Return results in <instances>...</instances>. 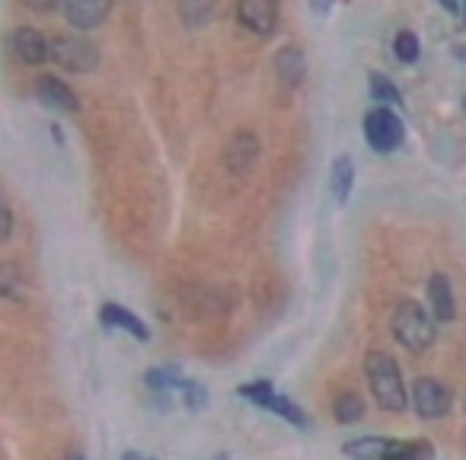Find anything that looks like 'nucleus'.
<instances>
[{"instance_id":"obj_17","label":"nucleus","mask_w":466,"mask_h":460,"mask_svg":"<svg viewBox=\"0 0 466 460\" xmlns=\"http://www.w3.org/2000/svg\"><path fill=\"white\" fill-rule=\"evenodd\" d=\"M26 298V279L14 262H0V301L20 304Z\"/></svg>"},{"instance_id":"obj_23","label":"nucleus","mask_w":466,"mask_h":460,"mask_svg":"<svg viewBox=\"0 0 466 460\" xmlns=\"http://www.w3.org/2000/svg\"><path fill=\"white\" fill-rule=\"evenodd\" d=\"M393 52H396V58H400L402 65H412V61H419V55H421L419 36H415V33H400V36H396Z\"/></svg>"},{"instance_id":"obj_3","label":"nucleus","mask_w":466,"mask_h":460,"mask_svg":"<svg viewBox=\"0 0 466 460\" xmlns=\"http://www.w3.org/2000/svg\"><path fill=\"white\" fill-rule=\"evenodd\" d=\"M237 394L243 396V400H249L253 406H259V409H266V413H272V415H281L285 422H291V425H298V428H307L310 422H307V415L300 413L298 406H294L288 396H281L279 390L272 387V381H249V383H240V390Z\"/></svg>"},{"instance_id":"obj_20","label":"nucleus","mask_w":466,"mask_h":460,"mask_svg":"<svg viewBox=\"0 0 466 460\" xmlns=\"http://www.w3.org/2000/svg\"><path fill=\"white\" fill-rule=\"evenodd\" d=\"M214 7H218V0H179V16L186 26L198 29L214 16Z\"/></svg>"},{"instance_id":"obj_8","label":"nucleus","mask_w":466,"mask_h":460,"mask_svg":"<svg viewBox=\"0 0 466 460\" xmlns=\"http://www.w3.org/2000/svg\"><path fill=\"white\" fill-rule=\"evenodd\" d=\"M224 163L233 176H240V179L249 176L256 169V163H259V138H256L253 131H237V135L230 138V144H227Z\"/></svg>"},{"instance_id":"obj_25","label":"nucleus","mask_w":466,"mask_h":460,"mask_svg":"<svg viewBox=\"0 0 466 460\" xmlns=\"http://www.w3.org/2000/svg\"><path fill=\"white\" fill-rule=\"evenodd\" d=\"M14 237V211H10L7 199L0 192V243H7Z\"/></svg>"},{"instance_id":"obj_31","label":"nucleus","mask_w":466,"mask_h":460,"mask_svg":"<svg viewBox=\"0 0 466 460\" xmlns=\"http://www.w3.org/2000/svg\"><path fill=\"white\" fill-rule=\"evenodd\" d=\"M214 460H230V457H227V454H218V457H214Z\"/></svg>"},{"instance_id":"obj_27","label":"nucleus","mask_w":466,"mask_h":460,"mask_svg":"<svg viewBox=\"0 0 466 460\" xmlns=\"http://www.w3.org/2000/svg\"><path fill=\"white\" fill-rule=\"evenodd\" d=\"M329 7H332V0H313V10H317V14H326Z\"/></svg>"},{"instance_id":"obj_32","label":"nucleus","mask_w":466,"mask_h":460,"mask_svg":"<svg viewBox=\"0 0 466 460\" xmlns=\"http://www.w3.org/2000/svg\"><path fill=\"white\" fill-rule=\"evenodd\" d=\"M463 16H466V4H463Z\"/></svg>"},{"instance_id":"obj_15","label":"nucleus","mask_w":466,"mask_h":460,"mask_svg":"<svg viewBox=\"0 0 466 460\" xmlns=\"http://www.w3.org/2000/svg\"><path fill=\"white\" fill-rule=\"evenodd\" d=\"M390 447H393V441L390 438H380V434H364V438L349 441L342 451H345V457H351V460H383L390 454Z\"/></svg>"},{"instance_id":"obj_7","label":"nucleus","mask_w":466,"mask_h":460,"mask_svg":"<svg viewBox=\"0 0 466 460\" xmlns=\"http://www.w3.org/2000/svg\"><path fill=\"white\" fill-rule=\"evenodd\" d=\"M237 20L256 36H272L279 26V0H237Z\"/></svg>"},{"instance_id":"obj_21","label":"nucleus","mask_w":466,"mask_h":460,"mask_svg":"<svg viewBox=\"0 0 466 460\" xmlns=\"http://www.w3.org/2000/svg\"><path fill=\"white\" fill-rule=\"evenodd\" d=\"M383 460H434V447L428 441H393Z\"/></svg>"},{"instance_id":"obj_9","label":"nucleus","mask_w":466,"mask_h":460,"mask_svg":"<svg viewBox=\"0 0 466 460\" xmlns=\"http://www.w3.org/2000/svg\"><path fill=\"white\" fill-rule=\"evenodd\" d=\"M61 7H65V16L71 26L96 29L109 16L112 0H61Z\"/></svg>"},{"instance_id":"obj_12","label":"nucleus","mask_w":466,"mask_h":460,"mask_svg":"<svg viewBox=\"0 0 466 460\" xmlns=\"http://www.w3.org/2000/svg\"><path fill=\"white\" fill-rule=\"evenodd\" d=\"M10 52L23 61V65H42L48 58V42L35 29H16L10 39Z\"/></svg>"},{"instance_id":"obj_19","label":"nucleus","mask_w":466,"mask_h":460,"mask_svg":"<svg viewBox=\"0 0 466 460\" xmlns=\"http://www.w3.org/2000/svg\"><path fill=\"white\" fill-rule=\"evenodd\" d=\"M332 413L342 425H355V422L364 419V400L355 394V390H342V394L332 400Z\"/></svg>"},{"instance_id":"obj_5","label":"nucleus","mask_w":466,"mask_h":460,"mask_svg":"<svg viewBox=\"0 0 466 460\" xmlns=\"http://www.w3.org/2000/svg\"><path fill=\"white\" fill-rule=\"evenodd\" d=\"M48 58L71 74H90L99 65V52L86 39H77V36H58V39H52Z\"/></svg>"},{"instance_id":"obj_22","label":"nucleus","mask_w":466,"mask_h":460,"mask_svg":"<svg viewBox=\"0 0 466 460\" xmlns=\"http://www.w3.org/2000/svg\"><path fill=\"white\" fill-rule=\"evenodd\" d=\"M370 97L377 99V103H383L390 109V106H400L402 103V97H400V90H396L393 84H390L383 74H370Z\"/></svg>"},{"instance_id":"obj_30","label":"nucleus","mask_w":466,"mask_h":460,"mask_svg":"<svg viewBox=\"0 0 466 460\" xmlns=\"http://www.w3.org/2000/svg\"><path fill=\"white\" fill-rule=\"evenodd\" d=\"M65 460H86V457H84V454H80V451H71V454H67Z\"/></svg>"},{"instance_id":"obj_26","label":"nucleus","mask_w":466,"mask_h":460,"mask_svg":"<svg viewBox=\"0 0 466 460\" xmlns=\"http://www.w3.org/2000/svg\"><path fill=\"white\" fill-rule=\"evenodd\" d=\"M58 4H61V0H26V7L35 10V14H52Z\"/></svg>"},{"instance_id":"obj_10","label":"nucleus","mask_w":466,"mask_h":460,"mask_svg":"<svg viewBox=\"0 0 466 460\" xmlns=\"http://www.w3.org/2000/svg\"><path fill=\"white\" fill-rule=\"evenodd\" d=\"M99 320H103V326H109V330H122V332H128V336H135L137 342H147L150 339V330L144 326V320L135 317V313L122 304H112V301L103 304L99 307Z\"/></svg>"},{"instance_id":"obj_2","label":"nucleus","mask_w":466,"mask_h":460,"mask_svg":"<svg viewBox=\"0 0 466 460\" xmlns=\"http://www.w3.org/2000/svg\"><path fill=\"white\" fill-rule=\"evenodd\" d=\"M393 336L406 352L421 355V352H428L434 345L438 332H434V323L425 307H419L415 301H402L393 313Z\"/></svg>"},{"instance_id":"obj_29","label":"nucleus","mask_w":466,"mask_h":460,"mask_svg":"<svg viewBox=\"0 0 466 460\" xmlns=\"http://www.w3.org/2000/svg\"><path fill=\"white\" fill-rule=\"evenodd\" d=\"M441 7H444V10H457V0H441Z\"/></svg>"},{"instance_id":"obj_16","label":"nucleus","mask_w":466,"mask_h":460,"mask_svg":"<svg viewBox=\"0 0 466 460\" xmlns=\"http://www.w3.org/2000/svg\"><path fill=\"white\" fill-rule=\"evenodd\" d=\"M351 186H355V163H351V157H336L332 160V169H329V189H332V199L339 201V205H345L351 195Z\"/></svg>"},{"instance_id":"obj_11","label":"nucleus","mask_w":466,"mask_h":460,"mask_svg":"<svg viewBox=\"0 0 466 460\" xmlns=\"http://www.w3.org/2000/svg\"><path fill=\"white\" fill-rule=\"evenodd\" d=\"M35 97L48 106V109H58V112H77V97L74 90L58 77H39L35 80Z\"/></svg>"},{"instance_id":"obj_28","label":"nucleus","mask_w":466,"mask_h":460,"mask_svg":"<svg viewBox=\"0 0 466 460\" xmlns=\"http://www.w3.org/2000/svg\"><path fill=\"white\" fill-rule=\"evenodd\" d=\"M122 460H147V457H144V454H137V451H125Z\"/></svg>"},{"instance_id":"obj_1","label":"nucleus","mask_w":466,"mask_h":460,"mask_svg":"<svg viewBox=\"0 0 466 460\" xmlns=\"http://www.w3.org/2000/svg\"><path fill=\"white\" fill-rule=\"evenodd\" d=\"M364 374H368L370 394H374L377 406L387 413H402L409 403L406 383H402V371L387 352H368L364 358Z\"/></svg>"},{"instance_id":"obj_24","label":"nucleus","mask_w":466,"mask_h":460,"mask_svg":"<svg viewBox=\"0 0 466 460\" xmlns=\"http://www.w3.org/2000/svg\"><path fill=\"white\" fill-rule=\"evenodd\" d=\"M179 396H182V403H186L188 409H205L208 406V390L201 387V383L188 381V377H186V383L179 387Z\"/></svg>"},{"instance_id":"obj_14","label":"nucleus","mask_w":466,"mask_h":460,"mask_svg":"<svg viewBox=\"0 0 466 460\" xmlns=\"http://www.w3.org/2000/svg\"><path fill=\"white\" fill-rule=\"evenodd\" d=\"M275 71H279L281 84L285 87H300L307 77V61H304V52L294 46H285L275 58Z\"/></svg>"},{"instance_id":"obj_4","label":"nucleus","mask_w":466,"mask_h":460,"mask_svg":"<svg viewBox=\"0 0 466 460\" xmlns=\"http://www.w3.org/2000/svg\"><path fill=\"white\" fill-rule=\"evenodd\" d=\"M364 138H368V144L377 154H390V150H396L402 144L406 128H402V118L393 109L377 106V109H370L364 116Z\"/></svg>"},{"instance_id":"obj_18","label":"nucleus","mask_w":466,"mask_h":460,"mask_svg":"<svg viewBox=\"0 0 466 460\" xmlns=\"http://www.w3.org/2000/svg\"><path fill=\"white\" fill-rule=\"evenodd\" d=\"M144 383L154 394H179V387L186 383V374L179 368H150L144 371Z\"/></svg>"},{"instance_id":"obj_13","label":"nucleus","mask_w":466,"mask_h":460,"mask_svg":"<svg viewBox=\"0 0 466 460\" xmlns=\"http://www.w3.org/2000/svg\"><path fill=\"white\" fill-rule=\"evenodd\" d=\"M428 304H431V313L441 323H451L457 317V301H453L447 275H431V281H428Z\"/></svg>"},{"instance_id":"obj_6","label":"nucleus","mask_w":466,"mask_h":460,"mask_svg":"<svg viewBox=\"0 0 466 460\" xmlns=\"http://www.w3.org/2000/svg\"><path fill=\"white\" fill-rule=\"evenodd\" d=\"M451 403H453L451 390L441 381H434V377H419L412 383V406L421 419H444L451 413Z\"/></svg>"}]
</instances>
